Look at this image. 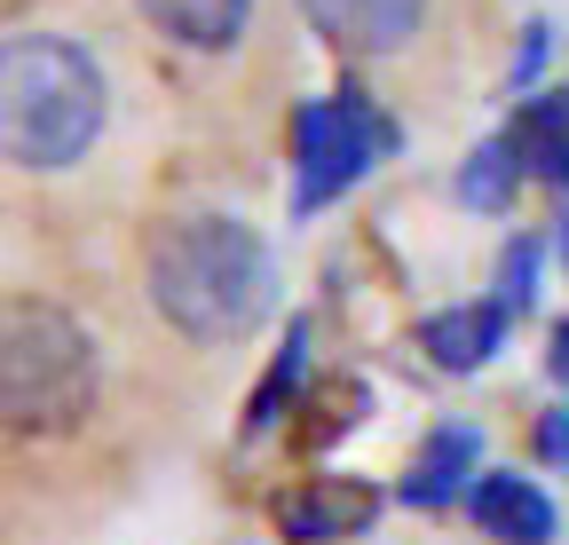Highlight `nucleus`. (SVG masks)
I'll return each instance as SVG.
<instances>
[{"label": "nucleus", "instance_id": "15", "mask_svg": "<svg viewBox=\"0 0 569 545\" xmlns=\"http://www.w3.org/2000/svg\"><path fill=\"white\" fill-rule=\"evenodd\" d=\"M538 458L546 466H569V412H546L538 420Z\"/></svg>", "mask_w": 569, "mask_h": 545}, {"label": "nucleus", "instance_id": "7", "mask_svg": "<svg viewBox=\"0 0 569 545\" xmlns=\"http://www.w3.org/2000/svg\"><path fill=\"white\" fill-rule=\"evenodd\" d=\"M507 332H515V316L498 301H459V309L419 324V349H427V364H443V372H482L498 349H507Z\"/></svg>", "mask_w": 569, "mask_h": 545}, {"label": "nucleus", "instance_id": "16", "mask_svg": "<svg viewBox=\"0 0 569 545\" xmlns=\"http://www.w3.org/2000/svg\"><path fill=\"white\" fill-rule=\"evenodd\" d=\"M546 372H553V380L569 387V316L553 324V349H546Z\"/></svg>", "mask_w": 569, "mask_h": 545}, {"label": "nucleus", "instance_id": "9", "mask_svg": "<svg viewBox=\"0 0 569 545\" xmlns=\"http://www.w3.org/2000/svg\"><path fill=\"white\" fill-rule=\"evenodd\" d=\"M475 458H482L475 427H436V435L419 443L411 474H403V506H451V498L467 491V474H475Z\"/></svg>", "mask_w": 569, "mask_h": 545}, {"label": "nucleus", "instance_id": "5", "mask_svg": "<svg viewBox=\"0 0 569 545\" xmlns=\"http://www.w3.org/2000/svg\"><path fill=\"white\" fill-rule=\"evenodd\" d=\"M372 514H380V491L348 483V474H317V483L277 498V529L293 545H348V537L372 529Z\"/></svg>", "mask_w": 569, "mask_h": 545}, {"label": "nucleus", "instance_id": "13", "mask_svg": "<svg viewBox=\"0 0 569 545\" xmlns=\"http://www.w3.org/2000/svg\"><path fill=\"white\" fill-rule=\"evenodd\" d=\"M309 372V324H293L284 332V356H277V372L253 387V412H246V435H261V427H277L284 420V395H293V380Z\"/></svg>", "mask_w": 569, "mask_h": 545}, {"label": "nucleus", "instance_id": "10", "mask_svg": "<svg viewBox=\"0 0 569 545\" xmlns=\"http://www.w3.org/2000/svg\"><path fill=\"white\" fill-rule=\"evenodd\" d=\"M142 17H151L167 40H182V48H238V32H246V17H253V0H134Z\"/></svg>", "mask_w": 569, "mask_h": 545}, {"label": "nucleus", "instance_id": "3", "mask_svg": "<svg viewBox=\"0 0 569 545\" xmlns=\"http://www.w3.org/2000/svg\"><path fill=\"white\" fill-rule=\"evenodd\" d=\"M96 340L56 301H0V427L9 435H71L96 412Z\"/></svg>", "mask_w": 569, "mask_h": 545}, {"label": "nucleus", "instance_id": "1", "mask_svg": "<svg viewBox=\"0 0 569 545\" xmlns=\"http://www.w3.org/2000/svg\"><path fill=\"white\" fill-rule=\"evenodd\" d=\"M277 301V261L238 214H182L151 238V309L182 340H246Z\"/></svg>", "mask_w": 569, "mask_h": 545}, {"label": "nucleus", "instance_id": "2", "mask_svg": "<svg viewBox=\"0 0 569 545\" xmlns=\"http://www.w3.org/2000/svg\"><path fill=\"white\" fill-rule=\"evenodd\" d=\"M103 72L80 40L17 32L0 40V159L9 166H71L103 134Z\"/></svg>", "mask_w": 569, "mask_h": 545}, {"label": "nucleus", "instance_id": "17", "mask_svg": "<svg viewBox=\"0 0 569 545\" xmlns=\"http://www.w3.org/2000/svg\"><path fill=\"white\" fill-rule=\"evenodd\" d=\"M553 245H561V269H569V214H561V230H553Z\"/></svg>", "mask_w": 569, "mask_h": 545}, {"label": "nucleus", "instance_id": "14", "mask_svg": "<svg viewBox=\"0 0 569 545\" xmlns=\"http://www.w3.org/2000/svg\"><path fill=\"white\" fill-rule=\"evenodd\" d=\"M507 316H522L538 301V238H515L507 253H498V293H490Z\"/></svg>", "mask_w": 569, "mask_h": 545}, {"label": "nucleus", "instance_id": "12", "mask_svg": "<svg viewBox=\"0 0 569 545\" xmlns=\"http://www.w3.org/2000/svg\"><path fill=\"white\" fill-rule=\"evenodd\" d=\"M522 151L507 143V134H490V143L467 159V174H459V198L467 206H482V214H498V206H515V190H522Z\"/></svg>", "mask_w": 569, "mask_h": 545}, {"label": "nucleus", "instance_id": "6", "mask_svg": "<svg viewBox=\"0 0 569 545\" xmlns=\"http://www.w3.org/2000/svg\"><path fill=\"white\" fill-rule=\"evenodd\" d=\"M301 17L348 55H388L419 32L427 0H301Z\"/></svg>", "mask_w": 569, "mask_h": 545}, {"label": "nucleus", "instance_id": "4", "mask_svg": "<svg viewBox=\"0 0 569 545\" xmlns=\"http://www.w3.org/2000/svg\"><path fill=\"white\" fill-rule=\"evenodd\" d=\"M388 151H396V119L365 88H332V95L301 103V119H293V214L332 206V198L356 190Z\"/></svg>", "mask_w": 569, "mask_h": 545}, {"label": "nucleus", "instance_id": "8", "mask_svg": "<svg viewBox=\"0 0 569 545\" xmlns=\"http://www.w3.org/2000/svg\"><path fill=\"white\" fill-rule=\"evenodd\" d=\"M475 522L498 545H553V498L530 483V474H475Z\"/></svg>", "mask_w": 569, "mask_h": 545}, {"label": "nucleus", "instance_id": "11", "mask_svg": "<svg viewBox=\"0 0 569 545\" xmlns=\"http://www.w3.org/2000/svg\"><path fill=\"white\" fill-rule=\"evenodd\" d=\"M507 143L522 151L530 174L569 182V95H530V103L515 111V127H507Z\"/></svg>", "mask_w": 569, "mask_h": 545}]
</instances>
